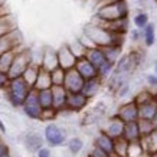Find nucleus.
Instances as JSON below:
<instances>
[{"label": "nucleus", "instance_id": "nucleus-8", "mask_svg": "<svg viewBox=\"0 0 157 157\" xmlns=\"http://www.w3.org/2000/svg\"><path fill=\"white\" fill-rule=\"evenodd\" d=\"M90 101V98H86L81 91L79 92H68L67 109L71 113H81L88 107Z\"/></svg>", "mask_w": 157, "mask_h": 157}, {"label": "nucleus", "instance_id": "nucleus-22", "mask_svg": "<svg viewBox=\"0 0 157 157\" xmlns=\"http://www.w3.org/2000/svg\"><path fill=\"white\" fill-rule=\"evenodd\" d=\"M140 143L143 146L144 151L148 153H156L157 151V128H154L148 136H143L140 137Z\"/></svg>", "mask_w": 157, "mask_h": 157}, {"label": "nucleus", "instance_id": "nucleus-16", "mask_svg": "<svg viewBox=\"0 0 157 157\" xmlns=\"http://www.w3.org/2000/svg\"><path fill=\"white\" fill-rule=\"evenodd\" d=\"M40 67L46 71H52L55 69L58 65V55H56V49L52 48H43L42 49V58H40Z\"/></svg>", "mask_w": 157, "mask_h": 157}, {"label": "nucleus", "instance_id": "nucleus-34", "mask_svg": "<svg viewBox=\"0 0 157 157\" xmlns=\"http://www.w3.org/2000/svg\"><path fill=\"white\" fill-rule=\"evenodd\" d=\"M63 79H65V69H63V68L56 67L55 69L51 71L52 85H63Z\"/></svg>", "mask_w": 157, "mask_h": 157}, {"label": "nucleus", "instance_id": "nucleus-2", "mask_svg": "<svg viewBox=\"0 0 157 157\" xmlns=\"http://www.w3.org/2000/svg\"><path fill=\"white\" fill-rule=\"evenodd\" d=\"M130 16V6L127 0H117L113 3L101 5L95 7V14L94 17L100 20H115L120 17H128Z\"/></svg>", "mask_w": 157, "mask_h": 157}, {"label": "nucleus", "instance_id": "nucleus-48", "mask_svg": "<svg viewBox=\"0 0 157 157\" xmlns=\"http://www.w3.org/2000/svg\"><path fill=\"white\" fill-rule=\"evenodd\" d=\"M153 71L157 75V59H154V62H153Z\"/></svg>", "mask_w": 157, "mask_h": 157}, {"label": "nucleus", "instance_id": "nucleus-4", "mask_svg": "<svg viewBox=\"0 0 157 157\" xmlns=\"http://www.w3.org/2000/svg\"><path fill=\"white\" fill-rule=\"evenodd\" d=\"M32 63V49L23 48L20 46L17 49V52L13 58V62L10 65L7 75L9 78H16V76H22V74L25 72V69Z\"/></svg>", "mask_w": 157, "mask_h": 157}, {"label": "nucleus", "instance_id": "nucleus-28", "mask_svg": "<svg viewBox=\"0 0 157 157\" xmlns=\"http://www.w3.org/2000/svg\"><path fill=\"white\" fill-rule=\"evenodd\" d=\"M65 146H67L68 151L71 153L72 156H78L82 151V148H84L85 144H84V140L81 137H71L69 140H67Z\"/></svg>", "mask_w": 157, "mask_h": 157}, {"label": "nucleus", "instance_id": "nucleus-19", "mask_svg": "<svg viewBox=\"0 0 157 157\" xmlns=\"http://www.w3.org/2000/svg\"><path fill=\"white\" fill-rule=\"evenodd\" d=\"M141 40L147 48L154 46L157 42V35H156V25L148 22L143 29H141Z\"/></svg>", "mask_w": 157, "mask_h": 157}, {"label": "nucleus", "instance_id": "nucleus-5", "mask_svg": "<svg viewBox=\"0 0 157 157\" xmlns=\"http://www.w3.org/2000/svg\"><path fill=\"white\" fill-rule=\"evenodd\" d=\"M20 109L23 111V114L26 115L29 120L40 121L42 107H40L39 100H38V91L35 90V88H30V91L28 92V95H26V98H25Z\"/></svg>", "mask_w": 157, "mask_h": 157}, {"label": "nucleus", "instance_id": "nucleus-25", "mask_svg": "<svg viewBox=\"0 0 157 157\" xmlns=\"http://www.w3.org/2000/svg\"><path fill=\"white\" fill-rule=\"evenodd\" d=\"M39 68H40V65H38V63H33V62H32V63H30V65L25 69L23 74H22V78L26 81V84H28L30 88H33V85H35V81H36V76H38Z\"/></svg>", "mask_w": 157, "mask_h": 157}, {"label": "nucleus", "instance_id": "nucleus-35", "mask_svg": "<svg viewBox=\"0 0 157 157\" xmlns=\"http://www.w3.org/2000/svg\"><path fill=\"white\" fill-rule=\"evenodd\" d=\"M143 150V146L140 143V138L138 140H134V141H128V147H127V157H137L138 154H141Z\"/></svg>", "mask_w": 157, "mask_h": 157}, {"label": "nucleus", "instance_id": "nucleus-46", "mask_svg": "<svg viewBox=\"0 0 157 157\" xmlns=\"http://www.w3.org/2000/svg\"><path fill=\"white\" fill-rule=\"evenodd\" d=\"M138 5L141 6V7H147L148 2H147V0H138Z\"/></svg>", "mask_w": 157, "mask_h": 157}, {"label": "nucleus", "instance_id": "nucleus-54", "mask_svg": "<svg viewBox=\"0 0 157 157\" xmlns=\"http://www.w3.org/2000/svg\"><path fill=\"white\" fill-rule=\"evenodd\" d=\"M156 154H157V151H156Z\"/></svg>", "mask_w": 157, "mask_h": 157}, {"label": "nucleus", "instance_id": "nucleus-20", "mask_svg": "<svg viewBox=\"0 0 157 157\" xmlns=\"http://www.w3.org/2000/svg\"><path fill=\"white\" fill-rule=\"evenodd\" d=\"M85 58L95 68H100L101 65L107 61L105 56H104V52H102V49H101L100 46H92V48H88L86 49V53H85Z\"/></svg>", "mask_w": 157, "mask_h": 157}, {"label": "nucleus", "instance_id": "nucleus-13", "mask_svg": "<svg viewBox=\"0 0 157 157\" xmlns=\"http://www.w3.org/2000/svg\"><path fill=\"white\" fill-rule=\"evenodd\" d=\"M92 146L98 147L100 150L107 153L108 156L114 157V138H111L108 134L105 133V131H102V130H101L100 133L97 134V137L94 138V144H92Z\"/></svg>", "mask_w": 157, "mask_h": 157}, {"label": "nucleus", "instance_id": "nucleus-24", "mask_svg": "<svg viewBox=\"0 0 157 157\" xmlns=\"http://www.w3.org/2000/svg\"><path fill=\"white\" fill-rule=\"evenodd\" d=\"M102 49V52H104V56L107 61L115 62L118 61V58L123 55V46H118V45H105V46H100Z\"/></svg>", "mask_w": 157, "mask_h": 157}, {"label": "nucleus", "instance_id": "nucleus-23", "mask_svg": "<svg viewBox=\"0 0 157 157\" xmlns=\"http://www.w3.org/2000/svg\"><path fill=\"white\" fill-rule=\"evenodd\" d=\"M127 141H134V140H138L141 137V134L138 131V125L137 121H130V123H124L123 127V134H121Z\"/></svg>", "mask_w": 157, "mask_h": 157}, {"label": "nucleus", "instance_id": "nucleus-6", "mask_svg": "<svg viewBox=\"0 0 157 157\" xmlns=\"http://www.w3.org/2000/svg\"><path fill=\"white\" fill-rule=\"evenodd\" d=\"M22 45H23L22 33L19 32V29L16 28L13 30H10V32L0 36V55L10 51V49L19 48Z\"/></svg>", "mask_w": 157, "mask_h": 157}, {"label": "nucleus", "instance_id": "nucleus-40", "mask_svg": "<svg viewBox=\"0 0 157 157\" xmlns=\"http://www.w3.org/2000/svg\"><path fill=\"white\" fill-rule=\"evenodd\" d=\"M88 157H111L108 156L107 153H104L102 150H100L98 147H95V146H92L90 150V153H88Z\"/></svg>", "mask_w": 157, "mask_h": 157}, {"label": "nucleus", "instance_id": "nucleus-51", "mask_svg": "<svg viewBox=\"0 0 157 157\" xmlns=\"http://www.w3.org/2000/svg\"><path fill=\"white\" fill-rule=\"evenodd\" d=\"M5 5V0H0V6H3Z\"/></svg>", "mask_w": 157, "mask_h": 157}, {"label": "nucleus", "instance_id": "nucleus-27", "mask_svg": "<svg viewBox=\"0 0 157 157\" xmlns=\"http://www.w3.org/2000/svg\"><path fill=\"white\" fill-rule=\"evenodd\" d=\"M22 46H23V45H22ZM19 48L10 49V51H7V52H5V53H2V55H0V71L2 72H6V74H7L10 65H12V62H13L14 55H16V52H17V49Z\"/></svg>", "mask_w": 157, "mask_h": 157}, {"label": "nucleus", "instance_id": "nucleus-47", "mask_svg": "<svg viewBox=\"0 0 157 157\" xmlns=\"http://www.w3.org/2000/svg\"><path fill=\"white\" fill-rule=\"evenodd\" d=\"M137 157H151V153H148V151H143L141 154H138Z\"/></svg>", "mask_w": 157, "mask_h": 157}, {"label": "nucleus", "instance_id": "nucleus-21", "mask_svg": "<svg viewBox=\"0 0 157 157\" xmlns=\"http://www.w3.org/2000/svg\"><path fill=\"white\" fill-rule=\"evenodd\" d=\"M52 86V81H51V72L43 69L42 67L39 68L38 76H36V81H35L33 88L36 91L39 90H46V88H51Z\"/></svg>", "mask_w": 157, "mask_h": 157}, {"label": "nucleus", "instance_id": "nucleus-18", "mask_svg": "<svg viewBox=\"0 0 157 157\" xmlns=\"http://www.w3.org/2000/svg\"><path fill=\"white\" fill-rule=\"evenodd\" d=\"M123 127H124L123 121L118 120L115 115H113V117L107 121V124H105V127L102 131H105L111 138H117V137H121V134H123Z\"/></svg>", "mask_w": 157, "mask_h": 157}, {"label": "nucleus", "instance_id": "nucleus-33", "mask_svg": "<svg viewBox=\"0 0 157 157\" xmlns=\"http://www.w3.org/2000/svg\"><path fill=\"white\" fill-rule=\"evenodd\" d=\"M148 22H150V17H148V13L146 10H140L138 13L134 14L133 17V23L137 29H143Z\"/></svg>", "mask_w": 157, "mask_h": 157}, {"label": "nucleus", "instance_id": "nucleus-41", "mask_svg": "<svg viewBox=\"0 0 157 157\" xmlns=\"http://www.w3.org/2000/svg\"><path fill=\"white\" fill-rule=\"evenodd\" d=\"M35 154H36V157H52V151H51V147H49V146L48 147H46V146L40 147Z\"/></svg>", "mask_w": 157, "mask_h": 157}, {"label": "nucleus", "instance_id": "nucleus-42", "mask_svg": "<svg viewBox=\"0 0 157 157\" xmlns=\"http://www.w3.org/2000/svg\"><path fill=\"white\" fill-rule=\"evenodd\" d=\"M9 75L6 74V72H2L0 71V91H3L7 86V84H9Z\"/></svg>", "mask_w": 157, "mask_h": 157}, {"label": "nucleus", "instance_id": "nucleus-53", "mask_svg": "<svg viewBox=\"0 0 157 157\" xmlns=\"http://www.w3.org/2000/svg\"><path fill=\"white\" fill-rule=\"evenodd\" d=\"M67 157H72V156H67Z\"/></svg>", "mask_w": 157, "mask_h": 157}, {"label": "nucleus", "instance_id": "nucleus-49", "mask_svg": "<svg viewBox=\"0 0 157 157\" xmlns=\"http://www.w3.org/2000/svg\"><path fill=\"white\" fill-rule=\"evenodd\" d=\"M153 124H154V127L157 128V113H156V115L153 117Z\"/></svg>", "mask_w": 157, "mask_h": 157}, {"label": "nucleus", "instance_id": "nucleus-50", "mask_svg": "<svg viewBox=\"0 0 157 157\" xmlns=\"http://www.w3.org/2000/svg\"><path fill=\"white\" fill-rule=\"evenodd\" d=\"M3 157H13V156H12L10 153H7V154H5V156H3Z\"/></svg>", "mask_w": 157, "mask_h": 157}, {"label": "nucleus", "instance_id": "nucleus-30", "mask_svg": "<svg viewBox=\"0 0 157 157\" xmlns=\"http://www.w3.org/2000/svg\"><path fill=\"white\" fill-rule=\"evenodd\" d=\"M114 65L115 63H113V62L105 61L100 68H97V75L100 76L101 79L105 82L109 78V75L113 74V71H114Z\"/></svg>", "mask_w": 157, "mask_h": 157}, {"label": "nucleus", "instance_id": "nucleus-44", "mask_svg": "<svg viewBox=\"0 0 157 157\" xmlns=\"http://www.w3.org/2000/svg\"><path fill=\"white\" fill-rule=\"evenodd\" d=\"M7 153H10V148H9V146L0 138V157H3L5 154H7Z\"/></svg>", "mask_w": 157, "mask_h": 157}, {"label": "nucleus", "instance_id": "nucleus-31", "mask_svg": "<svg viewBox=\"0 0 157 157\" xmlns=\"http://www.w3.org/2000/svg\"><path fill=\"white\" fill-rule=\"evenodd\" d=\"M137 125H138V131L143 136H148L153 130L156 128L154 124H153V120H147V118H138L137 120Z\"/></svg>", "mask_w": 157, "mask_h": 157}, {"label": "nucleus", "instance_id": "nucleus-10", "mask_svg": "<svg viewBox=\"0 0 157 157\" xmlns=\"http://www.w3.org/2000/svg\"><path fill=\"white\" fill-rule=\"evenodd\" d=\"M22 143L29 153H36L39 148L45 146V138H43V134L38 131H26L22 137Z\"/></svg>", "mask_w": 157, "mask_h": 157}, {"label": "nucleus", "instance_id": "nucleus-37", "mask_svg": "<svg viewBox=\"0 0 157 157\" xmlns=\"http://www.w3.org/2000/svg\"><path fill=\"white\" fill-rule=\"evenodd\" d=\"M58 117V111L55 108H46L42 109L40 114V121H53Z\"/></svg>", "mask_w": 157, "mask_h": 157}, {"label": "nucleus", "instance_id": "nucleus-26", "mask_svg": "<svg viewBox=\"0 0 157 157\" xmlns=\"http://www.w3.org/2000/svg\"><path fill=\"white\" fill-rule=\"evenodd\" d=\"M38 100L42 109L53 108V98H52V90L46 88V90H39L38 91Z\"/></svg>", "mask_w": 157, "mask_h": 157}, {"label": "nucleus", "instance_id": "nucleus-39", "mask_svg": "<svg viewBox=\"0 0 157 157\" xmlns=\"http://www.w3.org/2000/svg\"><path fill=\"white\" fill-rule=\"evenodd\" d=\"M128 33H130V39H131L133 43H138L141 40V29H137V28L130 29Z\"/></svg>", "mask_w": 157, "mask_h": 157}, {"label": "nucleus", "instance_id": "nucleus-9", "mask_svg": "<svg viewBox=\"0 0 157 157\" xmlns=\"http://www.w3.org/2000/svg\"><path fill=\"white\" fill-rule=\"evenodd\" d=\"M84 78H82L75 68L67 69L65 71V79H63V86L68 92H79L84 85Z\"/></svg>", "mask_w": 157, "mask_h": 157}, {"label": "nucleus", "instance_id": "nucleus-32", "mask_svg": "<svg viewBox=\"0 0 157 157\" xmlns=\"http://www.w3.org/2000/svg\"><path fill=\"white\" fill-rule=\"evenodd\" d=\"M67 45L69 46V49H71V52L76 56V59H78V58L85 56V53H86V48L84 46V45H82L81 40H79L78 38H76L75 40H72V42L67 43Z\"/></svg>", "mask_w": 157, "mask_h": 157}, {"label": "nucleus", "instance_id": "nucleus-14", "mask_svg": "<svg viewBox=\"0 0 157 157\" xmlns=\"http://www.w3.org/2000/svg\"><path fill=\"white\" fill-rule=\"evenodd\" d=\"M52 98H53V108L58 113L62 109H67V98H68V91L65 90L63 85H52Z\"/></svg>", "mask_w": 157, "mask_h": 157}, {"label": "nucleus", "instance_id": "nucleus-43", "mask_svg": "<svg viewBox=\"0 0 157 157\" xmlns=\"http://www.w3.org/2000/svg\"><path fill=\"white\" fill-rule=\"evenodd\" d=\"M146 81L151 88H157V75L153 72V74H147L146 75Z\"/></svg>", "mask_w": 157, "mask_h": 157}, {"label": "nucleus", "instance_id": "nucleus-52", "mask_svg": "<svg viewBox=\"0 0 157 157\" xmlns=\"http://www.w3.org/2000/svg\"><path fill=\"white\" fill-rule=\"evenodd\" d=\"M151 157H157V154H156V153H153V154H151Z\"/></svg>", "mask_w": 157, "mask_h": 157}, {"label": "nucleus", "instance_id": "nucleus-7", "mask_svg": "<svg viewBox=\"0 0 157 157\" xmlns=\"http://www.w3.org/2000/svg\"><path fill=\"white\" fill-rule=\"evenodd\" d=\"M115 117L121 120L123 123H130V121H137L138 120V105L134 102V100L123 102L115 111Z\"/></svg>", "mask_w": 157, "mask_h": 157}, {"label": "nucleus", "instance_id": "nucleus-1", "mask_svg": "<svg viewBox=\"0 0 157 157\" xmlns=\"http://www.w3.org/2000/svg\"><path fill=\"white\" fill-rule=\"evenodd\" d=\"M29 91H30V86L26 84V81L22 76H16V78H10L9 84L3 90V92H5L6 101L13 108H20Z\"/></svg>", "mask_w": 157, "mask_h": 157}, {"label": "nucleus", "instance_id": "nucleus-29", "mask_svg": "<svg viewBox=\"0 0 157 157\" xmlns=\"http://www.w3.org/2000/svg\"><path fill=\"white\" fill-rule=\"evenodd\" d=\"M127 147H128V141L123 136L114 138V156L115 157H127Z\"/></svg>", "mask_w": 157, "mask_h": 157}, {"label": "nucleus", "instance_id": "nucleus-38", "mask_svg": "<svg viewBox=\"0 0 157 157\" xmlns=\"http://www.w3.org/2000/svg\"><path fill=\"white\" fill-rule=\"evenodd\" d=\"M130 91H131V82H125V84H123V85L120 86V88H117V91H115L114 94L118 98H124V97H127L130 94Z\"/></svg>", "mask_w": 157, "mask_h": 157}, {"label": "nucleus", "instance_id": "nucleus-15", "mask_svg": "<svg viewBox=\"0 0 157 157\" xmlns=\"http://www.w3.org/2000/svg\"><path fill=\"white\" fill-rule=\"evenodd\" d=\"M78 71V74L84 78V79H90V78H94V76H98L97 75V68L91 63L85 56L82 58H78L75 62V67H74Z\"/></svg>", "mask_w": 157, "mask_h": 157}, {"label": "nucleus", "instance_id": "nucleus-36", "mask_svg": "<svg viewBox=\"0 0 157 157\" xmlns=\"http://www.w3.org/2000/svg\"><path fill=\"white\" fill-rule=\"evenodd\" d=\"M154 97H156V94L150 92L148 90H143V91H140V92H138L137 95L134 97L133 100H134V102H136L137 105H140V104H143V102H146V101L154 98Z\"/></svg>", "mask_w": 157, "mask_h": 157}, {"label": "nucleus", "instance_id": "nucleus-12", "mask_svg": "<svg viewBox=\"0 0 157 157\" xmlns=\"http://www.w3.org/2000/svg\"><path fill=\"white\" fill-rule=\"evenodd\" d=\"M102 85H104V81L101 79L100 76H94V78H90V79H85V81H84L81 92L86 98L92 100V98H95V97L100 94Z\"/></svg>", "mask_w": 157, "mask_h": 157}, {"label": "nucleus", "instance_id": "nucleus-3", "mask_svg": "<svg viewBox=\"0 0 157 157\" xmlns=\"http://www.w3.org/2000/svg\"><path fill=\"white\" fill-rule=\"evenodd\" d=\"M43 138H45V144H48L49 147H62L67 143L68 134L67 130L59 124L48 123L43 128Z\"/></svg>", "mask_w": 157, "mask_h": 157}, {"label": "nucleus", "instance_id": "nucleus-45", "mask_svg": "<svg viewBox=\"0 0 157 157\" xmlns=\"http://www.w3.org/2000/svg\"><path fill=\"white\" fill-rule=\"evenodd\" d=\"M6 131H7V128H6L5 123H3V121H2V118H0V133H2V134H6Z\"/></svg>", "mask_w": 157, "mask_h": 157}, {"label": "nucleus", "instance_id": "nucleus-11", "mask_svg": "<svg viewBox=\"0 0 157 157\" xmlns=\"http://www.w3.org/2000/svg\"><path fill=\"white\" fill-rule=\"evenodd\" d=\"M56 55H58V65L61 68H63L65 71L75 67L76 56L71 52V49H69V46L67 43H63L61 48L56 49Z\"/></svg>", "mask_w": 157, "mask_h": 157}, {"label": "nucleus", "instance_id": "nucleus-17", "mask_svg": "<svg viewBox=\"0 0 157 157\" xmlns=\"http://www.w3.org/2000/svg\"><path fill=\"white\" fill-rule=\"evenodd\" d=\"M157 113V94L154 98L146 101L138 105V118H147L153 120V117Z\"/></svg>", "mask_w": 157, "mask_h": 157}]
</instances>
